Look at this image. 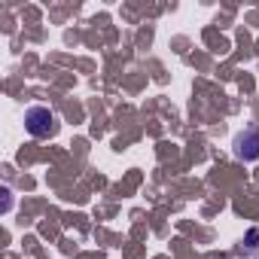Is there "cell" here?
I'll use <instances>...</instances> for the list:
<instances>
[{"instance_id": "cell-1", "label": "cell", "mask_w": 259, "mask_h": 259, "mask_svg": "<svg viewBox=\"0 0 259 259\" xmlns=\"http://www.w3.org/2000/svg\"><path fill=\"white\" fill-rule=\"evenodd\" d=\"M25 132L37 141H46V138H55L58 132V119L49 107H28L25 110Z\"/></svg>"}, {"instance_id": "cell-2", "label": "cell", "mask_w": 259, "mask_h": 259, "mask_svg": "<svg viewBox=\"0 0 259 259\" xmlns=\"http://www.w3.org/2000/svg\"><path fill=\"white\" fill-rule=\"evenodd\" d=\"M235 153H238V159H244V162L259 159V128H247L244 135H238Z\"/></svg>"}]
</instances>
